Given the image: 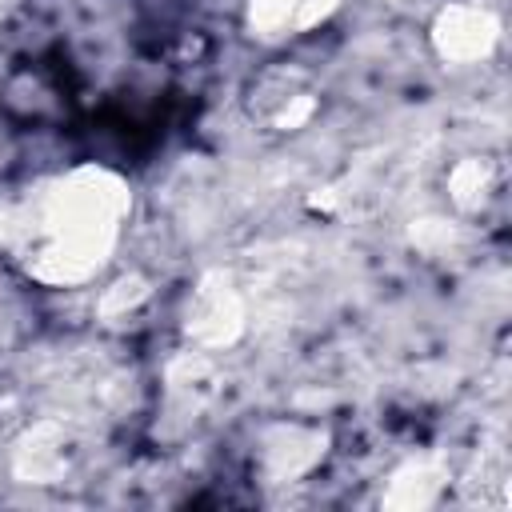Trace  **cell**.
I'll use <instances>...</instances> for the list:
<instances>
[{"mask_svg":"<svg viewBox=\"0 0 512 512\" xmlns=\"http://www.w3.org/2000/svg\"><path fill=\"white\" fill-rule=\"evenodd\" d=\"M68 456H64V432L56 424H36L24 444L16 448V472L28 484H52L64 472Z\"/></svg>","mask_w":512,"mask_h":512,"instance_id":"cell-4","label":"cell"},{"mask_svg":"<svg viewBox=\"0 0 512 512\" xmlns=\"http://www.w3.org/2000/svg\"><path fill=\"white\" fill-rule=\"evenodd\" d=\"M448 188H452V200L460 208H476L484 200V192H488V168H484V160H460L452 168Z\"/></svg>","mask_w":512,"mask_h":512,"instance_id":"cell-7","label":"cell"},{"mask_svg":"<svg viewBox=\"0 0 512 512\" xmlns=\"http://www.w3.org/2000/svg\"><path fill=\"white\" fill-rule=\"evenodd\" d=\"M144 292H148V288H144V280H136V276H132V280H120V284L104 296V304H100V308H104V312H124V308H132L136 300H144Z\"/></svg>","mask_w":512,"mask_h":512,"instance_id":"cell-9","label":"cell"},{"mask_svg":"<svg viewBox=\"0 0 512 512\" xmlns=\"http://www.w3.org/2000/svg\"><path fill=\"white\" fill-rule=\"evenodd\" d=\"M436 488H440V476H436L428 464H408V468H400V472L392 476L384 504H396V508H424V504H432Z\"/></svg>","mask_w":512,"mask_h":512,"instance_id":"cell-6","label":"cell"},{"mask_svg":"<svg viewBox=\"0 0 512 512\" xmlns=\"http://www.w3.org/2000/svg\"><path fill=\"white\" fill-rule=\"evenodd\" d=\"M268 468L276 480H296L300 472H308L320 456H324V436L320 432H300V428H288L280 436V444H272L268 452Z\"/></svg>","mask_w":512,"mask_h":512,"instance_id":"cell-5","label":"cell"},{"mask_svg":"<svg viewBox=\"0 0 512 512\" xmlns=\"http://www.w3.org/2000/svg\"><path fill=\"white\" fill-rule=\"evenodd\" d=\"M336 4H340V0H300V4H296V20H292V28H312V24L324 20Z\"/></svg>","mask_w":512,"mask_h":512,"instance_id":"cell-10","label":"cell"},{"mask_svg":"<svg viewBox=\"0 0 512 512\" xmlns=\"http://www.w3.org/2000/svg\"><path fill=\"white\" fill-rule=\"evenodd\" d=\"M432 40H436V48H440L444 60L472 64V60H484L492 52V44H496V20L484 8L452 4V8L440 12V20L432 28Z\"/></svg>","mask_w":512,"mask_h":512,"instance_id":"cell-3","label":"cell"},{"mask_svg":"<svg viewBox=\"0 0 512 512\" xmlns=\"http://www.w3.org/2000/svg\"><path fill=\"white\" fill-rule=\"evenodd\" d=\"M296 4L300 0H248V24H252V32L280 36L284 28H292Z\"/></svg>","mask_w":512,"mask_h":512,"instance_id":"cell-8","label":"cell"},{"mask_svg":"<svg viewBox=\"0 0 512 512\" xmlns=\"http://www.w3.org/2000/svg\"><path fill=\"white\" fill-rule=\"evenodd\" d=\"M244 328V304L224 280H204L188 304V336L204 348H224Z\"/></svg>","mask_w":512,"mask_h":512,"instance_id":"cell-2","label":"cell"},{"mask_svg":"<svg viewBox=\"0 0 512 512\" xmlns=\"http://www.w3.org/2000/svg\"><path fill=\"white\" fill-rule=\"evenodd\" d=\"M128 212L124 184L104 168H80L56 180L20 220L28 268L48 284L84 280L112 248Z\"/></svg>","mask_w":512,"mask_h":512,"instance_id":"cell-1","label":"cell"}]
</instances>
